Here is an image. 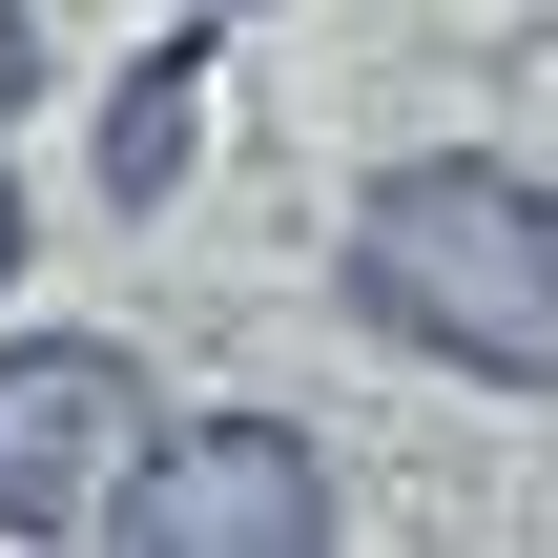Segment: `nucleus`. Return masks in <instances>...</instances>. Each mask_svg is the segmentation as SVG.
Listing matches in <instances>:
<instances>
[{
	"label": "nucleus",
	"instance_id": "7",
	"mask_svg": "<svg viewBox=\"0 0 558 558\" xmlns=\"http://www.w3.org/2000/svg\"><path fill=\"white\" fill-rule=\"evenodd\" d=\"M166 21H248V0H166Z\"/></svg>",
	"mask_w": 558,
	"mask_h": 558
},
{
	"label": "nucleus",
	"instance_id": "5",
	"mask_svg": "<svg viewBox=\"0 0 558 558\" xmlns=\"http://www.w3.org/2000/svg\"><path fill=\"white\" fill-rule=\"evenodd\" d=\"M21 104H41V21L0 0V124H21Z\"/></svg>",
	"mask_w": 558,
	"mask_h": 558
},
{
	"label": "nucleus",
	"instance_id": "4",
	"mask_svg": "<svg viewBox=\"0 0 558 558\" xmlns=\"http://www.w3.org/2000/svg\"><path fill=\"white\" fill-rule=\"evenodd\" d=\"M186 124H207V21L124 83V124H104V207H166V166H186Z\"/></svg>",
	"mask_w": 558,
	"mask_h": 558
},
{
	"label": "nucleus",
	"instance_id": "2",
	"mask_svg": "<svg viewBox=\"0 0 558 558\" xmlns=\"http://www.w3.org/2000/svg\"><path fill=\"white\" fill-rule=\"evenodd\" d=\"M145 435H166L145 352H104V331H21V352H0V538H104L124 476H145Z\"/></svg>",
	"mask_w": 558,
	"mask_h": 558
},
{
	"label": "nucleus",
	"instance_id": "6",
	"mask_svg": "<svg viewBox=\"0 0 558 558\" xmlns=\"http://www.w3.org/2000/svg\"><path fill=\"white\" fill-rule=\"evenodd\" d=\"M0 269H21V166H0Z\"/></svg>",
	"mask_w": 558,
	"mask_h": 558
},
{
	"label": "nucleus",
	"instance_id": "1",
	"mask_svg": "<svg viewBox=\"0 0 558 558\" xmlns=\"http://www.w3.org/2000/svg\"><path fill=\"white\" fill-rule=\"evenodd\" d=\"M352 311L476 393H558V186L497 145H414L352 186Z\"/></svg>",
	"mask_w": 558,
	"mask_h": 558
},
{
	"label": "nucleus",
	"instance_id": "3",
	"mask_svg": "<svg viewBox=\"0 0 558 558\" xmlns=\"http://www.w3.org/2000/svg\"><path fill=\"white\" fill-rule=\"evenodd\" d=\"M331 456L290 435V414H166L145 435V476H124V558H331Z\"/></svg>",
	"mask_w": 558,
	"mask_h": 558
}]
</instances>
